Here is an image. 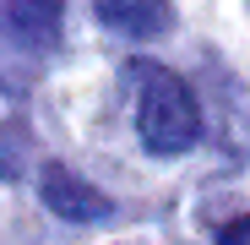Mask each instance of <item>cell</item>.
I'll use <instances>...</instances> for the list:
<instances>
[{"label":"cell","instance_id":"cell-1","mask_svg":"<svg viewBox=\"0 0 250 245\" xmlns=\"http://www.w3.org/2000/svg\"><path fill=\"white\" fill-rule=\"evenodd\" d=\"M131 98H136V131L152 153H185L201 136V109L185 76H174L158 60L131 66Z\"/></svg>","mask_w":250,"mask_h":245},{"label":"cell","instance_id":"cell-2","mask_svg":"<svg viewBox=\"0 0 250 245\" xmlns=\"http://www.w3.org/2000/svg\"><path fill=\"white\" fill-rule=\"evenodd\" d=\"M44 201H49L60 218H71V223H98V218H109V196L93 191L82 175L60 169V163L44 169Z\"/></svg>","mask_w":250,"mask_h":245},{"label":"cell","instance_id":"cell-3","mask_svg":"<svg viewBox=\"0 0 250 245\" xmlns=\"http://www.w3.org/2000/svg\"><path fill=\"white\" fill-rule=\"evenodd\" d=\"M98 17H104L109 27H120V33H136V38H147V33H163V27H169V6H120V0L109 6V0H104V6H98Z\"/></svg>","mask_w":250,"mask_h":245},{"label":"cell","instance_id":"cell-4","mask_svg":"<svg viewBox=\"0 0 250 245\" xmlns=\"http://www.w3.org/2000/svg\"><path fill=\"white\" fill-rule=\"evenodd\" d=\"M218 245H250V213H245V218H234V223L218 234Z\"/></svg>","mask_w":250,"mask_h":245}]
</instances>
